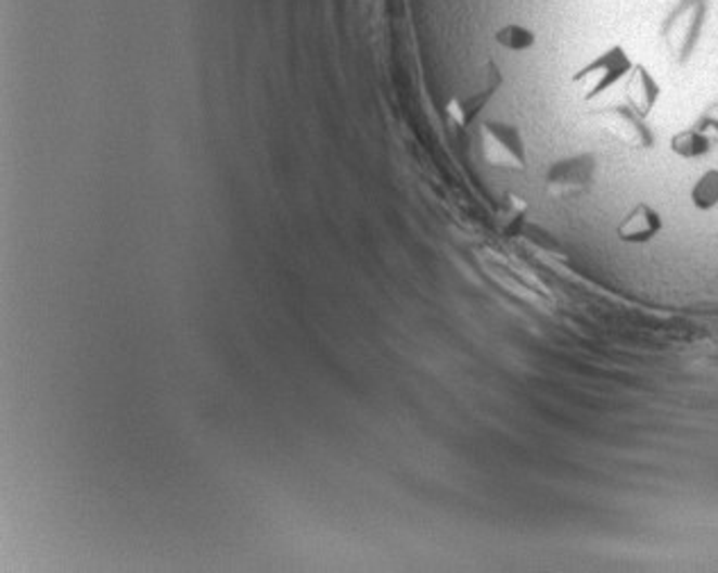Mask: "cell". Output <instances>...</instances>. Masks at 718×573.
<instances>
[{"instance_id": "6da1fadb", "label": "cell", "mask_w": 718, "mask_h": 573, "mask_svg": "<svg viewBox=\"0 0 718 573\" xmlns=\"http://www.w3.org/2000/svg\"><path fill=\"white\" fill-rule=\"evenodd\" d=\"M634 68V62L628 53L624 43H614L601 55H595L591 62H587L582 68L570 76V85L580 89L582 101H595L603 93L614 89L618 82H626L630 71Z\"/></svg>"}, {"instance_id": "7a4b0ae2", "label": "cell", "mask_w": 718, "mask_h": 573, "mask_svg": "<svg viewBox=\"0 0 718 573\" xmlns=\"http://www.w3.org/2000/svg\"><path fill=\"white\" fill-rule=\"evenodd\" d=\"M483 157L493 169L523 174L528 169V147L521 130L505 122H485L480 126Z\"/></svg>"}, {"instance_id": "3957f363", "label": "cell", "mask_w": 718, "mask_h": 573, "mask_svg": "<svg viewBox=\"0 0 718 573\" xmlns=\"http://www.w3.org/2000/svg\"><path fill=\"white\" fill-rule=\"evenodd\" d=\"M595 178V157L591 153L562 157L546 171V189L550 196L570 201L580 199L591 189Z\"/></svg>"}, {"instance_id": "277c9868", "label": "cell", "mask_w": 718, "mask_h": 573, "mask_svg": "<svg viewBox=\"0 0 718 573\" xmlns=\"http://www.w3.org/2000/svg\"><path fill=\"white\" fill-rule=\"evenodd\" d=\"M595 116L601 128L620 147L632 151H649L655 147V135L645 126V118L639 116L630 105H610Z\"/></svg>"}, {"instance_id": "5b68a950", "label": "cell", "mask_w": 718, "mask_h": 573, "mask_svg": "<svg viewBox=\"0 0 718 573\" xmlns=\"http://www.w3.org/2000/svg\"><path fill=\"white\" fill-rule=\"evenodd\" d=\"M500 87H502L500 68L493 60H489L487 66H485L483 87L477 91H473V93H469V96H454V99L446 107L448 118L458 128H469L477 118V114H480L487 107V103L493 99Z\"/></svg>"}, {"instance_id": "8992f818", "label": "cell", "mask_w": 718, "mask_h": 573, "mask_svg": "<svg viewBox=\"0 0 718 573\" xmlns=\"http://www.w3.org/2000/svg\"><path fill=\"white\" fill-rule=\"evenodd\" d=\"M662 230H664L662 214L649 203H637L616 226V237L624 244L643 246L651 244Z\"/></svg>"}, {"instance_id": "52a82bcc", "label": "cell", "mask_w": 718, "mask_h": 573, "mask_svg": "<svg viewBox=\"0 0 718 573\" xmlns=\"http://www.w3.org/2000/svg\"><path fill=\"white\" fill-rule=\"evenodd\" d=\"M626 99L628 105L643 118H649L662 99V87L649 66L634 64L630 76L626 78Z\"/></svg>"}, {"instance_id": "ba28073f", "label": "cell", "mask_w": 718, "mask_h": 573, "mask_svg": "<svg viewBox=\"0 0 718 573\" xmlns=\"http://www.w3.org/2000/svg\"><path fill=\"white\" fill-rule=\"evenodd\" d=\"M668 149H671V153L680 160H701L711 153L714 143L698 128H684L671 137Z\"/></svg>"}, {"instance_id": "9c48e42d", "label": "cell", "mask_w": 718, "mask_h": 573, "mask_svg": "<svg viewBox=\"0 0 718 573\" xmlns=\"http://www.w3.org/2000/svg\"><path fill=\"white\" fill-rule=\"evenodd\" d=\"M493 41L510 53H528L537 43L535 30L521 26V23H505L493 33Z\"/></svg>"}, {"instance_id": "30bf717a", "label": "cell", "mask_w": 718, "mask_h": 573, "mask_svg": "<svg viewBox=\"0 0 718 573\" xmlns=\"http://www.w3.org/2000/svg\"><path fill=\"white\" fill-rule=\"evenodd\" d=\"M691 205L698 212H711L718 207V169H707L689 191Z\"/></svg>"}, {"instance_id": "8fae6325", "label": "cell", "mask_w": 718, "mask_h": 573, "mask_svg": "<svg viewBox=\"0 0 718 573\" xmlns=\"http://www.w3.org/2000/svg\"><path fill=\"white\" fill-rule=\"evenodd\" d=\"M696 128L705 132L711 139V143H718V116H703Z\"/></svg>"}]
</instances>
